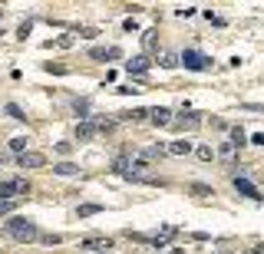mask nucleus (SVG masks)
Wrapping results in <instances>:
<instances>
[{
    "label": "nucleus",
    "instance_id": "nucleus-1",
    "mask_svg": "<svg viewBox=\"0 0 264 254\" xmlns=\"http://www.w3.org/2000/svg\"><path fill=\"white\" fill-rule=\"evenodd\" d=\"M4 228H7V235H10L13 241H23V244H30V241H37V238H40L37 221H30V218H23V215H10L4 221Z\"/></svg>",
    "mask_w": 264,
    "mask_h": 254
},
{
    "label": "nucleus",
    "instance_id": "nucleus-2",
    "mask_svg": "<svg viewBox=\"0 0 264 254\" xmlns=\"http://www.w3.org/2000/svg\"><path fill=\"white\" fill-rule=\"evenodd\" d=\"M30 195V182L27 179H4L0 182V201H13V198H23Z\"/></svg>",
    "mask_w": 264,
    "mask_h": 254
},
{
    "label": "nucleus",
    "instance_id": "nucleus-3",
    "mask_svg": "<svg viewBox=\"0 0 264 254\" xmlns=\"http://www.w3.org/2000/svg\"><path fill=\"white\" fill-rule=\"evenodd\" d=\"M178 56H182V66L185 69H195V73H201V69L212 66V56H205V53H198V50H185V53H178Z\"/></svg>",
    "mask_w": 264,
    "mask_h": 254
},
{
    "label": "nucleus",
    "instance_id": "nucleus-4",
    "mask_svg": "<svg viewBox=\"0 0 264 254\" xmlns=\"http://www.w3.org/2000/svg\"><path fill=\"white\" fill-rule=\"evenodd\" d=\"M234 188H238V195H245V198H251V201H261L264 195L258 192V185H254L248 175H234Z\"/></svg>",
    "mask_w": 264,
    "mask_h": 254
},
{
    "label": "nucleus",
    "instance_id": "nucleus-5",
    "mask_svg": "<svg viewBox=\"0 0 264 254\" xmlns=\"http://www.w3.org/2000/svg\"><path fill=\"white\" fill-rule=\"evenodd\" d=\"M201 116H205V112H182L178 119H172V125L182 129V132H195L198 125H201Z\"/></svg>",
    "mask_w": 264,
    "mask_h": 254
},
{
    "label": "nucleus",
    "instance_id": "nucleus-6",
    "mask_svg": "<svg viewBox=\"0 0 264 254\" xmlns=\"http://www.w3.org/2000/svg\"><path fill=\"white\" fill-rule=\"evenodd\" d=\"M17 165H20V168H46V155L27 149L23 155H17Z\"/></svg>",
    "mask_w": 264,
    "mask_h": 254
},
{
    "label": "nucleus",
    "instance_id": "nucleus-7",
    "mask_svg": "<svg viewBox=\"0 0 264 254\" xmlns=\"http://www.w3.org/2000/svg\"><path fill=\"white\" fill-rule=\"evenodd\" d=\"M96 136H99V125H96L93 119H83V122H76V142H93Z\"/></svg>",
    "mask_w": 264,
    "mask_h": 254
},
{
    "label": "nucleus",
    "instance_id": "nucleus-8",
    "mask_svg": "<svg viewBox=\"0 0 264 254\" xmlns=\"http://www.w3.org/2000/svg\"><path fill=\"white\" fill-rule=\"evenodd\" d=\"M122 50L119 46H93L89 50V60H119Z\"/></svg>",
    "mask_w": 264,
    "mask_h": 254
},
{
    "label": "nucleus",
    "instance_id": "nucleus-9",
    "mask_svg": "<svg viewBox=\"0 0 264 254\" xmlns=\"http://www.w3.org/2000/svg\"><path fill=\"white\" fill-rule=\"evenodd\" d=\"M175 235H178L175 224H165V228H159V235H152V244H155V248H165V244H169Z\"/></svg>",
    "mask_w": 264,
    "mask_h": 254
},
{
    "label": "nucleus",
    "instance_id": "nucleus-10",
    "mask_svg": "<svg viewBox=\"0 0 264 254\" xmlns=\"http://www.w3.org/2000/svg\"><path fill=\"white\" fill-rule=\"evenodd\" d=\"M149 119H152V125H172V109H165V106H159V109H149Z\"/></svg>",
    "mask_w": 264,
    "mask_h": 254
},
{
    "label": "nucleus",
    "instance_id": "nucleus-11",
    "mask_svg": "<svg viewBox=\"0 0 264 254\" xmlns=\"http://www.w3.org/2000/svg\"><path fill=\"white\" fill-rule=\"evenodd\" d=\"M83 248L93 251V254H99V251H109V248H113V241H109V238H83Z\"/></svg>",
    "mask_w": 264,
    "mask_h": 254
},
{
    "label": "nucleus",
    "instance_id": "nucleus-12",
    "mask_svg": "<svg viewBox=\"0 0 264 254\" xmlns=\"http://www.w3.org/2000/svg\"><path fill=\"white\" fill-rule=\"evenodd\" d=\"M159 66H162V69H178V66H182V56L172 53V50H162V53H159Z\"/></svg>",
    "mask_w": 264,
    "mask_h": 254
},
{
    "label": "nucleus",
    "instance_id": "nucleus-13",
    "mask_svg": "<svg viewBox=\"0 0 264 254\" xmlns=\"http://www.w3.org/2000/svg\"><path fill=\"white\" fill-rule=\"evenodd\" d=\"M165 152H169V149H162V145H149V149H142L139 155H142V159L152 165V162H162V159H165Z\"/></svg>",
    "mask_w": 264,
    "mask_h": 254
},
{
    "label": "nucleus",
    "instance_id": "nucleus-14",
    "mask_svg": "<svg viewBox=\"0 0 264 254\" xmlns=\"http://www.w3.org/2000/svg\"><path fill=\"white\" fill-rule=\"evenodd\" d=\"M129 73H149V56H132V60L126 63Z\"/></svg>",
    "mask_w": 264,
    "mask_h": 254
},
{
    "label": "nucleus",
    "instance_id": "nucleus-15",
    "mask_svg": "<svg viewBox=\"0 0 264 254\" xmlns=\"http://www.w3.org/2000/svg\"><path fill=\"white\" fill-rule=\"evenodd\" d=\"M142 46H145L149 53H155V50H159V30H145V33H142Z\"/></svg>",
    "mask_w": 264,
    "mask_h": 254
},
{
    "label": "nucleus",
    "instance_id": "nucleus-16",
    "mask_svg": "<svg viewBox=\"0 0 264 254\" xmlns=\"http://www.w3.org/2000/svg\"><path fill=\"white\" fill-rule=\"evenodd\" d=\"M189 152H192V142H185V139L169 142V155H189Z\"/></svg>",
    "mask_w": 264,
    "mask_h": 254
},
{
    "label": "nucleus",
    "instance_id": "nucleus-17",
    "mask_svg": "<svg viewBox=\"0 0 264 254\" xmlns=\"http://www.w3.org/2000/svg\"><path fill=\"white\" fill-rule=\"evenodd\" d=\"M53 172L57 175H80V165H73V162H57Z\"/></svg>",
    "mask_w": 264,
    "mask_h": 254
},
{
    "label": "nucleus",
    "instance_id": "nucleus-18",
    "mask_svg": "<svg viewBox=\"0 0 264 254\" xmlns=\"http://www.w3.org/2000/svg\"><path fill=\"white\" fill-rule=\"evenodd\" d=\"M113 172H116V175H122V179H126V175H129V155H119V159L113 162Z\"/></svg>",
    "mask_w": 264,
    "mask_h": 254
},
{
    "label": "nucleus",
    "instance_id": "nucleus-19",
    "mask_svg": "<svg viewBox=\"0 0 264 254\" xmlns=\"http://www.w3.org/2000/svg\"><path fill=\"white\" fill-rule=\"evenodd\" d=\"M231 142H234V149L248 145V136H245V129H241V125H234V129H231Z\"/></svg>",
    "mask_w": 264,
    "mask_h": 254
},
{
    "label": "nucleus",
    "instance_id": "nucleus-20",
    "mask_svg": "<svg viewBox=\"0 0 264 254\" xmlns=\"http://www.w3.org/2000/svg\"><path fill=\"white\" fill-rule=\"evenodd\" d=\"M99 211H102V205H80L76 215H80V218H93V215H99Z\"/></svg>",
    "mask_w": 264,
    "mask_h": 254
},
{
    "label": "nucleus",
    "instance_id": "nucleus-21",
    "mask_svg": "<svg viewBox=\"0 0 264 254\" xmlns=\"http://www.w3.org/2000/svg\"><path fill=\"white\" fill-rule=\"evenodd\" d=\"M27 142H30L27 136H17V139H10V149L17 152V155H23V152H27Z\"/></svg>",
    "mask_w": 264,
    "mask_h": 254
},
{
    "label": "nucleus",
    "instance_id": "nucleus-22",
    "mask_svg": "<svg viewBox=\"0 0 264 254\" xmlns=\"http://www.w3.org/2000/svg\"><path fill=\"white\" fill-rule=\"evenodd\" d=\"M7 116H10V119H17V122H23V109H20V106L17 103H7Z\"/></svg>",
    "mask_w": 264,
    "mask_h": 254
},
{
    "label": "nucleus",
    "instance_id": "nucleus-23",
    "mask_svg": "<svg viewBox=\"0 0 264 254\" xmlns=\"http://www.w3.org/2000/svg\"><path fill=\"white\" fill-rule=\"evenodd\" d=\"M73 109L80 112L83 119H89V109H93V106H89V99H76V103H73Z\"/></svg>",
    "mask_w": 264,
    "mask_h": 254
},
{
    "label": "nucleus",
    "instance_id": "nucleus-24",
    "mask_svg": "<svg viewBox=\"0 0 264 254\" xmlns=\"http://www.w3.org/2000/svg\"><path fill=\"white\" fill-rule=\"evenodd\" d=\"M189 188H192V195H215V188L212 185H201V182H192Z\"/></svg>",
    "mask_w": 264,
    "mask_h": 254
},
{
    "label": "nucleus",
    "instance_id": "nucleus-25",
    "mask_svg": "<svg viewBox=\"0 0 264 254\" xmlns=\"http://www.w3.org/2000/svg\"><path fill=\"white\" fill-rule=\"evenodd\" d=\"M195 155H198L201 162H212V159H215V149H212V145H198V149H195Z\"/></svg>",
    "mask_w": 264,
    "mask_h": 254
},
{
    "label": "nucleus",
    "instance_id": "nucleus-26",
    "mask_svg": "<svg viewBox=\"0 0 264 254\" xmlns=\"http://www.w3.org/2000/svg\"><path fill=\"white\" fill-rule=\"evenodd\" d=\"M46 46H60V50H69V46H73V37H57V40H50Z\"/></svg>",
    "mask_w": 264,
    "mask_h": 254
},
{
    "label": "nucleus",
    "instance_id": "nucleus-27",
    "mask_svg": "<svg viewBox=\"0 0 264 254\" xmlns=\"http://www.w3.org/2000/svg\"><path fill=\"white\" fill-rule=\"evenodd\" d=\"M30 30H33V20H23L20 30H17V40H27V37H30Z\"/></svg>",
    "mask_w": 264,
    "mask_h": 254
},
{
    "label": "nucleus",
    "instance_id": "nucleus-28",
    "mask_svg": "<svg viewBox=\"0 0 264 254\" xmlns=\"http://www.w3.org/2000/svg\"><path fill=\"white\" fill-rule=\"evenodd\" d=\"M37 241H43V244H50V248H53V244H63V235H40Z\"/></svg>",
    "mask_w": 264,
    "mask_h": 254
},
{
    "label": "nucleus",
    "instance_id": "nucleus-29",
    "mask_svg": "<svg viewBox=\"0 0 264 254\" xmlns=\"http://www.w3.org/2000/svg\"><path fill=\"white\" fill-rule=\"evenodd\" d=\"M218 155H221V159H231V155H234V142H221L218 145Z\"/></svg>",
    "mask_w": 264,
    "mask_h": 254
},
{
    "label": "nucleus",
    "instance_id": "nucleus-30",
    "mask_svg": "<svg viewBox=\"0 0 264 254\" xmlns=\"http://www.w3.org/2000/svg\"><path fill=\"white\" fill-rule=\"evenodd\" d=\"M7 215H13V201H0V218H7Z\"/></svg>",
    "mask_w": 264,
    "mask_h": 254
},
{
    "label": "nucleus",
    "instance_id": "nucleus-31",
    "mask_svg": "<svg viewBox=\"0 0 264 254\" xmlns=\"http://www.w3.org/2000/svg\"><path fill=\"white\" fill-rule=\"evenodd\" d=\"M57 152L60 155H69V152H73V142H57Z\"/></svg>",
    "mask_w": 264,
    "mask_h": 254
},
{
    "label": "nucleus",
    "instance_id": "nucleus-32",
    "mask_svg": "<svg viewBox=\"0 0 264 254\" xmlns=\"http://www.w3.org/2000/svg\"><path fill=\"white\" fill-rule=\"evenodd\" d=\"M251 145H264V136L258 132V136H251Z\"/></svg>",
    "mask_w": 264,
    "mask_h": 254
},
{
    "label": "nucleus",
    "instance_id": "nucleus-33",
    "mask_svg": "<svg viewBox=\"0 0 264 254\" xmlns=\"http://www.w3.org/2000/svg\"><path fill=\"white\" fill-rule=\"evenodd\" d=\"M248 254H264V244H254V248L248 251Z\"/></svg>",
    "mask_w": 264,
    "mask_h": 254
},
{
    "label": "nucleus",
    "instance_id": "nucleus-34",
    "mask_svg": "<svg viewBox=\"0 0 264 254\" xmlns=\"http://www.w3.org/2000/svg\"><path fill=\"white\" fill-rule=\"evenodd\" d=\"M172 254H185V251H182V248H172Z\"/></svg>",
    "mask_w": 264,
    "mask_h": 254
},
{
    "label": "nucleus",
    "instance_id": "nucleus-35",
    "mask_svg": "<svg viewBox=\"0 0 264 254\" xmlns=\"http://www.w3.org/2000/svg\"><path fill=\"white\" fill-rule=\"evenodd\" d=\"M215 254H234V251H215Z\"/></svg>",
    "mask_w": 264,
    "mask_h": 254
},
{
    "label": "nucleus",
    "instance_id": "nucleus-36",
    "mask_svg": "<svg viewBox=\"0 0 264 254\" xmlns=\"http://www.w3.org/2000/svg\"><path fill=\"white\" fill-rule=\"evenodd\" d=\"M0 20H4V7H0Z\"/></svg>",
    "mask_w": 264,
    "mask_h": 254
},
{
    "label": "nucleus",
    "instance_id": "nucleus-37",
    "mask_svg": "<svg viewBox=\"0 0 264 254\" xmlns=\"http://www.w3.org/2000/svg\"><path fill=\"white\" fill-rule=\"evenodd\" d=\"M99 254H113V251H99Z\"/></svg>",
    "mask_w": 264,
    "mask_h": 254
},
{
    "label": "nucleus",
    "instance_id": "nucleus-38",
    "mask_svg": "<svg viewBox=\"0 0 264 254\" xmlns=\"http://www.w3.org/2000/svg\"><path fill=\"white\" fill-rule=\"evenodd\" d=\"M0 165H4V155H0Z\"/></svg>",
    "mask_w": 264,
    "mask_h": 254
},
{
    "label": "nucleus",
    "instance_id": "nucleus-39",
    "mask_svg": "<svg viewBox=\"0 0 264 254\" xmlns=\"http://www.w3.org/2000/svg\"><path fill=\"white\" fill-rule=\"evenodd\" d=\"M0 254H4V251H0Z\"/></svg>",
    "mask_w": 264,
    "mask_h": 254
}]
</instances>
